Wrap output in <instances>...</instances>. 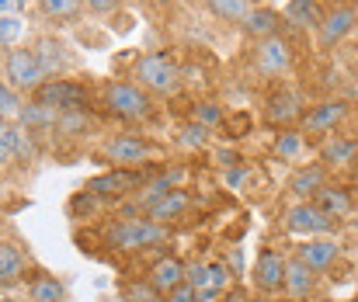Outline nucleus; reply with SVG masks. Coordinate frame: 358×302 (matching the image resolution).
<instances>
[{"mask_svg":"<svg viewBox=\"0 0 358 302\" xmlns=\"http://www.w3.org/2000/svg\"><path fill=\"white\" fill-rule=\"evenodd\" d=\"M282 292L292 302L313 299V292H317V271H313L310 264H303L296 254L285 257V289H282Z\"/></svg>","mask_w":358,"mask_h":302,"instance_id":"4468645a","label":"nucleus"},{"mask_svg":"<svg viewBox=\"0 0 358 302\" xmlns=\"http://www.w3.org/2000/svg\"><path fill=\"white\" fill-rule=\"evenodd\" d=\"M84 7L91 14H98V17H108V14H115L122 7V0H84Z\"/></svg>","mask_w":358,"mask_h":302,"instance_id":"ea45409f","label":"nucleus"},{"mask_svg":"<svg viewBox=\"0 0 358 302\" xmlns=\"http://www.w3.org/2000/svg\"><path fill=\"white\" fill-rule=\"evenodd\" d=\"M254 66L261 77L275 80V77H285L292 70V45L282 38V35H268V38H257L254 45Z\"/></svg>","mask_w":358,"mask_h":302,"instance_id":"1a4fd4ad","label":"nucleus"},{"mask_svg":"<svg viewBox=\"0 0 358 302\" xmlns=\"http://www.w3.org/2000/svg\"><path fill=\"white\" fill-rule=\"evenodd\" d=\"M324 17V3L320 0H289L285 10H282V21L296 31H317Z\"/></svg>","mask_w":358,"mask_h":302,"instance_id":"a211bd4d","label":"nucleus"},{"mask_svg":"<svg viewBox=\"0 0 358 302\" xmlns=\"http://www.w3.org/2000/svg\"><path fill=\"white\" fill-rule=\"evenodd\" d=\"M188 208H192V195H188V188H171L167 195H160V199L150 201V205L143 208V215H146V219H153V222L171 226V222H174V219H181Z\"/></svg>","mask_w":358,"mask_h":302,"instance_id":"2eb2a0df","label":"nucleus"},{"mask_svg":"<svg viewBox=\"0 0 358 302\" xmlns=\"http://www.w3.org/2000/svg\"><path fill=\"white\" fill-rule=\"evenodd\" d=\"M250 282L261 296H278L285 289V254L275 250V247H261L257 261H254V271H250Z\"/></svg>","mask_w":358,"mask_h":302,"instance_id":"9d476101","label":"nucleus"},{"mask_svg":"<svg viewBox=\"0 0 358 302\" xmlns=\"http://www.w3.org/2000/svg\"><path fill=\"white\" fill-rule=\"evenodd\" d=\"M21 94L17 91H10L3 80H0V122H7V118H17V111H21Z\"/></svg>","mask_w":358,"mask_h":302,"instance_id":"f704fd0d","label":"nucleus"},{"mask_svg":"<svg viewBox=\"0 0 358 302\" xmlns=\"http://www.w3.org/2000/svg\"><path fill=\"white\" fill-rule=\"evenodd\" d=\"M352 226L358 229V205H355V212H352Z\"/></svg>","mask_w":358,"mask_h":302,"instance_id":"c03bdc74","label":"nucleus"},{"mask_svg":"<svg viewBox=\"0 0 358 302\" xmlns=\"http://www.w3.org/2000/svg\"><path fill=\"white\" fill-rule=\"evenodd\" d=\"M146 302H160V296H153V299H146Z\"/></svg>","mask_w":358,"mask_h":302,"instance_id":"8fccbe9b","label":"nucleus"},{"mask_svg":"<svg viewBox=\"0 0 358 302\" xmlns=\"http://www.w3.org/2000/svg\"><path fill=\"white\" fill-rule=\"evenodd\" d=\"M250 302H271V299L268 296H257V299H250Z\"/></svg>","mask_w":358,"mask_h":302,"instance_id":"49530a36","label":"nucleus"},{"mask_svg":"<svg viewBox=\"0 0 358 302\" xmlns=\"http://www.w3.org/2000/svg\"><path fill=\"white\" fill-rule=\"evenodd\" d=\"M14 157L17 160H35V143H31V132H24L21 125H14Z\"/></svg>","mask_w":358,"mask_h":302,"instance_id":"e433bc0d","label":"nucleus"},{"mask_svg":"<svg viewBox=\"0 0 358 302\" xmlns=\"http://www.w3.org/2000/svg\"><path fill=\"white\" fill-rule=\"evenodd\" d=\"M171 240V226L164 222H153L146 215H132V219H115L108 229H105V243L119 254H143V250H153L160 243Z\"/></svg>","mask_w":358,"mask_h":302,"instance_id":"f257e3e1","label":"nucleus"},{"mask_svg":"<svg viewBox=\"0 0 358 302\" xmlns=\"http://www.w3.org/2000/svg\"><path fill=\"white\" fill-rule=\"evenodd\" d=\"M320 188H327V167H320V164H306L289 178V192L299 201H313Z\"/></svg>","mask_w":358,"mask_h":302,"instance_id":"6ab92c4d","label":"nucleus"},{"mask_svg":"<svg viewBox=\"0 0 358 302\" xmlns=\"http://www.w3.org/2000/svg\"><path fill=\"white\" fill-rule=\"evenodd\" d=\"M160 302H199V299H195V289L192 285H178L167 296H160Z\"/></svg>","mask_w":358,"mask_h":302,"instance_id":"79ce46f5","label":"nucleus"},{"mask_svg":"<svg viewBox=\"0 0 358 302\" xmlns=\"http://www.w3.org/2000/svg\"><path fill=\"white\" fill-rule=\"evenodd\" d=\"M17 157H14V125L10 122H0V171L10 167Z\"/></svg>","mask_w":358,"mask_h":302,"instance_id":"c9c22d12","label":"nucleus"},{"mask_svg":"<svg viewBox=\"0 0 358 302\" xmlns=\"http://www.w3.org/2000/svg\"><path fill=\"white\" fill-rule=\"evenodd\" d=\"M296 257L320 275V271L334 268V261L341 257V243H338L334 236H313V240H303V243L296 247Z\"/></svg>","mask_w":358,"mask_h":302,"instance_id":"ddd939ff","label":"nucleus"},{"mask_svg":"<svg viewBox=\"0 0 358 302\" xmlns=\"http://www.w3.org/2000/svg\"><path fill=\"white\" fill-rule=\"evenodd\" d=\"M24 271H28V257L17 243H0V289H14L24 282Z\"/></svg>","mask_w":358,"mask_h":302,"instance_id":"aec40b11","label":"nucleus"},{"mask_svg":"<svg viewBox=\"0 0 358 302\" xmlns=\"http://www.w3.org/2000/svg\"><path fill=\"white\" fill-rule=\"evenodd\" d=\"M31 52H35V59H38V66H42L45 80H56V77H63V70L70 66L66 45H63L59 38H52V35L38 38V45H31Z\"/></svg>","mask_w":358,"mask_h":302,"instance_id":"f3484780","label":"nucleus"},{"mask_svg":"<svg viewBox=\"0 0 358 302\" xmlns=\"http://www.w3.org/2000/svg\"><path fill=\"white\" fill-rule=\"evenodd\" d=\"M105 108L119 122H146L153 115V98L132 80H112L105 84Z\"/></svg>","mask_w":358,"mask_h":302,"instance_id":"7ed1b4c3","label":"nucleus"},{"mask_svg":"<svg viewBox=\"0 0 358 302\" xmlns=\"http://www.w3.org/2000/svg\"><path fill=\"white\" fill-rule=\"evenodd\" d=\"M299 115H303V101L299 94H292V91H278V94H271L268 98V122L271 125H292V122H299Z\"/></svg>","mask_w":358,"mask_h":302,"instance_id":"4be33fe9","label":"nucleus"},{"mask_svg":"<svg viewBox=\"0 0 358 302\" xmlns=\"http://www.w3.org/2000/svg\"><path fill=\"white\" fill-rule=\"evenodd\" d=\"M84 0H38V14L45 21H73L80 17Z\"/></svg>","mask_w":358,"mask_h":302,"instance_id":"bb28decb","label":"nucleus"},{"mask_svg":"<svg viewBox=\"0 0 358 302\" xmlns=\"http://www.w3.org/2000/svg\"><path fill=\"white\" fill-rule=\"evenodd\" d=\"M185 285H192L195 292L209 289V261H195V264H185Z\"/></svg>","mask_w":358,"mask_h":302,"instance_id":"72a5a7b5","label":"nucleus"},{"mask_svg":"<svg viewBox=\"0 0 358 302\" xmlns=\"http://www.w3.org/2000/svg\"><path fill=\"white\" fill-rule=\"evenodd\" d=\"M355 157H358L355 139H348V136H324V143H320V160L324 164L348 167V164H355Z\"/></svg>","mask_w":358,"mask_h":302,"instance_id":"b1692460","label":"nucleus"},{"mask_svg":"<svg viewBox=\"0 0 358 302\" xmlns=\"http://www.w3.org/2000/svg\"><path fill=\"white\" fill-rule=\"evenodd\" d=\"M105 208V201L98 199V195H91V192H77L70 205H66V212L73 215V219H84V215H94V212H101Z\"/></svg>","mask_w":358,"mask_h":302,"instance_id":"2f4dec72","label":"nucleus"},{"mask_svg":"<svg viewBox=\"0 0 358 302\" xmlns=\"http://www.w3.org/2000/svg\"><path fill=\"white\" fill-rule=\"evenodd\" d=\"M21 38H24V17L21 14H0V45L17 49Z\"/></svg>","mask_w":358,"mask_h":302,"instance_id":"c85d7f7f","label":"nucleus"},{"mask_svg":"<svg viewBox=\"0 0 358 302\" xmlns=\"http://www.w3.org/2000/svg\"><path fill=\"white\" fill-rule=\"evenodd\" d=\"M178 143H181L185 150H202V146L209 143V129H202V125L188 122V125H181V132H178Z\"/></svg>","mask_w":358,"mask_h":302,"instance_id":"473e14b6","label":"nucleus"},{"mask_svg":"<svg viewBox=\"0 0 358 302\" xmlns=\"http://www.w3.org/2000/svg\"><path fill=\"white\" fill-rule=\"evenodd\" d=\"M132 80L150 94V98H174L185 84L181 66L171 52H143L132 66Z\"/></svg>","mask_w":358,"mask_h":302,"instance_id":"f03ea898","label":"nucleus"},{"mask_svg":"<svg viewBox=\"0 0 358 302\" xmlns=\"http://www.w3.org/2000/svg\"><path fill=\"white\" fill-rule=\"evenodd\" d=\"M146 3H171V0H146Z\"/></svg>","mask_w":358,"mask_h":302,"instance_id":"de8ad7c7","label":"nucleus"},{"mask_svg":"<svg viewBox=\"0 0 358 302\" xmlns=\"http://www.w3.org/2000/svg\"><path fill=\"white\" fill-rule=\"evenodd\" d=\"M223 118H227V111H223V104H216V101H199V104L192 108V122L202 125V129L223 125Z\"/></svg>","mask_w":358,"mask_h":302,"instance_id":"c756f323","label":"nucleus"},{"mask_svg":"<svg viewBox=\"0 0 358 302\" xmlns=\"http://www.w3.org/2000/svg\"><path fill=\"white\" fill-rule=\"evenodd\" d=\"M17 122H21V125H28V132H31V129H56L59 115H56L52 108L38 104V101H28V104H21Z\"/></svg>","mask_w":358,"mask_h":302,"instance_id":"a878e982","label":"nucleus"},{"mask_svg":"<svg viewBox=\"0 0 358 302\" xmlns=\"http://www.w3.org/2000/svg\"><path fill=\"white\" fill-rule=\"evenodd\" d=\"M28 0H0V14H21Z\"/></svg>","mask_w":358,"mask_h":302,"instance_id":"37998d69","label":"nucleus"},{"mask_svg":"<svg viewBox=\"0 0 358 302\" xmlns=\"http://www.w3.org/2000/svg\"><path fill=\"white\" fill-rule=\"evenodd\" d=\"M278 21L282 14L275 7H250V14L243 17V31L254 38H268V35H278Z\"/></svg>","mask_w":358,"mask_h":302,"instance_id":"393cba45","label":"nucleus"},{"mask_svg":"<svg viewBox=\"0 0 358 302\" xmlns=\"http://www.w3.org/2000/svg\"><path fill=\"white\" fill-rule=\"evenodd\" d=\"M139 185H146V174L143 171H129V167H112V171H105V174H98V178H91L87 185H84V192H91V195H98V199L105 201H119L125 195H132Z\"/></svg>","mask_w":358,"mask_h":302,"instance_id":"6e6552de","label":"nucleus"},{"mask_svg":"<svg viewBox=\"0 0 358 302\" xmlns=\"http://www.w3.org/2000/svg\"><path fill=\"white\" fill-rule=\"evenodd\" d=\"M101 157L112 160L115 167L139 171L143 164H150L157 157V146L146 136H139V132H119V136H112V139L101 143Z\"/></svg>","mask_w":358,"mask_h":302,"instance_id":"20e7f679","label":"nucleus"},{"mask_svg":"<svg viewBox=\"0 0 358 302\" xmlns=\"http://www.w3.org/2000/svg\"><path fill=\"white\" fill-rule=\"evenodd\" d=\"M254 178V171H250V164H237V167H230V171H223V181L234 188V192H240L247 181Z\"/></svg>","mask_w":358,"mask_h":302,"instance_id":"4c0bfd02","label":"nucleus"},{"mask_svg":"<svg viewBox=\"0 0 358 302\" xmlns=\"http://www.w3.org/2000/svg\"><path fill=\"white\" fill-rule=\"evenodd\" d=\"M313 205H317L320 212H327V215L338 222V219H348V215L355 212V195H352L348 188H334V185H327V188L317 192Z\"/></svg>","mask_w":358,"mask_h":302,"instance_id":"412c9836","label":"nucleus"},{"mask_svg":"<svg viewBox=\"0 0 358 302\" xmlns=\"http://www.w3.org/2000/svg\"><path fill=\"white\" fill-rule=\"evenodd\" d=\"M285 229L299 240H313V236H331L338 229V222L327 212H320L313 201H296L285 212Z\"/></svg>","mask_w":358,"mask_h":302,"instance_id":"0eeeda50","label":"nucleus"},{"mask_svg":"<svg viewBox=\"0 0 358 302\" xmlns=\"http://www.w3.org/2000/svg\"><path fill=\"white\" fill-rule=\"evenodd\" d=\"M275 153H278L282 160H296V157L303 153V132H299V129H282V132L275 136Z\"/></svg>","mask_w":358,"mask_h":302,"instance_id":"7c9ffc66","label":"nucleus"},{"mask_svg":"<svg viewBox=\"0 0 358 302\" xmlns=\"http://www.w3.org/2000/svg\"><path fill=\"white\" fill-rule=\"evenodd\" d=\"M3 84L10 91H17V94H35L45 84V73H42V66H38L31 49L17 45V49L7 52V59H3Z\"/></svg>","mask_w":358,"mask_h":302,"instance_id":"39448f33","label":"nucleus"},{"mask_svg":"<svg viewBox=\"0 0 358 302\" xmlns=\"http://www.w3.org/2000/svg\"><path fill=\"white\" fill-rule=\"evenodd\" d=\"M223 129H227V136H230V139H240V136H243V129H250V115H247V111L227 115V118H223Z\"/></svg>","mask_w":358,"mask_h":302,"instance_id":"58836bf2","label":"nucleus"},{"mask_svg":"<svg viewBox=\"0 0 358 302\" xmlns=\"http://www.w3.org/2000/svg\"><path fill=\"white\" fill-rule=\"evenodd\" d=\"M153 296H157V292L150 289V282H146V278L125 289V299H129V302H146V299H153Z\"/></svg>","mask_w":358,"mask_h":302,"instance_id":"a19ab883","label":"nucleus"},{"mask_svg":"<svg viewBox=\"0 0 358 302\" xmlns=\"http://www.w3.org/2000/svg\"><path fill=\"white\" fill-rule=\"evenodd\" d=\"M355 28H358V7L355 3H338V7L324 10V17L317 24V42H320V49H334Z\"/></svg>","mask_w":358,"mask_h":302,"instance_id":"9b49d317","label":"nucleus"},{"mask_svg":"<svg viewBox=\"0 0 358 302\" xmlns=\"http://www.w3.org/2000/svg\"><path fill=\"white\" fill-rule=\"evenodd\" d=\"M338 3H352V0H331V7H338Z\"/></svg>","mask_w":358,"mask_h":302,"instance_id":"a18cd8bd","label":"nucleus"},{"mask_svg":"<svg viewBox=\"0 0 358 302\" xmlns=\"http://www.w3.org/2000/svg\"><path fill=\"white\" fill-rule=\"evenodd\" d=\"M31 101H38V104H45V108H52L56 115H70V111H87V91L77 84V80H63V77H56V80H45Z\"/></svg>","mask_w":358,"mask_h":302,"instance_id":"423d86ee","label":"nucleus"},{"mask_svg":"<svg viewBox=\"0 0 358 302\" xmlns=\"http://www.w3.org/2000/svg\"><path fill=\"white\" fill-rule=\"evenodd\" d=\"M146 282H150V289H153L157 296H167L171 289L185 285V261H181V257H174V254H164L160 261H153V268H150Z\"/></svg>","mask_w":358,"mask_h":302,"instance_id":"dca6fc26","label":"nucleus"},{"mask_svg":"<svg viewBox=\"0 0 358 302\" xmlns=\"http://www.w3.org/2000/svg\"><path fill=\"white\" fill-rule=\"evenodd\" d=\"M206 3L220 21H230V24H243V17L254 7V0H206Z\"/></svg>","mask_w":358,"mask_h":302,"instance_id":"cd10ccee","label":"nucleus"},{"mask_svg":"<svg viewBox=\"0 0 358 302\" xmlns=\"http://www.w3.org/2000/svg\"><path fill=\"white\" fill-rule=\"evenodd\" d=\"M24 289H28V302H63L66 299V289L56 275L49 271H35L31 278H24Z\"/></svg>","mask_w":358,"mask_h":302,"instance_id":"5701e85b","label":"nucleus"},{"mask_svg":"<svg viewBox=\"0 0 358 302\" xmlns=\"http://www.w3.org/2000/svg\"><path fill=\"white\" fill-rule=\"evenodd\" d=\"M348 302H358V299H348Z\"/></svg>","mask_w":358,"mask_h":302,"instance_id":"3c124183","label":"nucleus"},{"mask_svg":"<svg viewBox=\"0 0 358 302\" xmlns=\"http://www.w3.org/2000/svg\"><path fill=\"white\" fill-rule=\"evenodd\" d=\"M348 118V104L345 101H317L313 108H306L299 115V125H303V136L313 132V136H331L341 122Z\"/></svg>","mask_w":358,"mask_h":302,"instance_id":"f8f14e48","label":"nucleus"},{"mask_svg":"<svg viewBox=\"0 0 358 302\" xmlns=\"http://www.w3.org/2000/svg\"><path fill=\"white\" fill-rule=\"evenodd\" d=\"M0 302H17V299H10V296H3V299H0Z\"/></svg>","mask_w":358,"mask_h":302,"instance_id":"09e8293b","label":"nucleus"}]
</instances>
